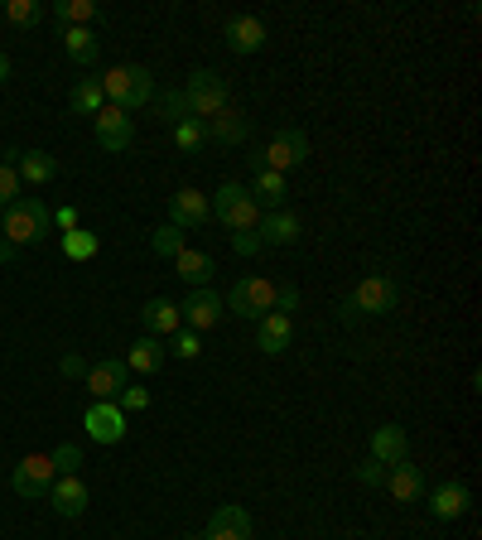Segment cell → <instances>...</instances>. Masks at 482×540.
<instances>
[{
	"label": "cell",
	"mask_w": 482,
	"mask_h": 540,
	"mask_svg": "<svg viewBox=\"0 0 482 540\" xmlns=\"http://www.w3.org/2000/svg\"><path fill=\"white\" fill-rule=\"evenodd\" d=\"M54 232V213L39 198H15L10 208H0V237L15 246H34Z\"/></svg>",
	"instance_id": "6da1fadb"
},
{
	"label": "cell",
	"mask_w": 482,
	"mask_h": 540,
	"mask_svg": "<svg viewBox=\"0 0 482 540\" xmlns=\"http://www.w3.org/2000/svg\"><path fill=\"white\" fill-rule=\"evenodd\" d=\"M102 92H107V107L140 111L145 102H155V78L140 63H116V68L102 73Z\"/></svg>",
	"instance_id": "7a4b0ae2"
},
{
	"label": "cell",
	"mask_w": 482,
	"mask_h": 540,
	"mask_svg": "<svg viewBox=\"0 0 482 540\" xmlns=\"http://www.w3.org/2000/svg\"><path fill=\"white\" fill-rule=\"evenodd\" d=\"M184 107L193 121H213L217 111L232 107V87H227V78H222L217 68H198V73L184 82Z\"/></svg>",
	"instance_id": "3957f363"
},
{
	"label": "cell",
	"mask_w": 482,
	"mask_h": 540,
	"mask_svg": "<svg viewBox=\"0 0 482 540\" xmlns=\"http://www.w3.org/2000/svg\"><path fill=\"white\" fill-rule=\"evenodd\" d=\"M396 299H401L396 295V280H386V275H367V280L348 295V304L338 309V319H343V324H357L362 314H391Z\"/></svg>",
	"instance_id": "277c9868"
},
{
	"label": "cell",
	"mask_w": 482,
	"mask_h": 540,
	"mask_svg": "<svg viewBox=\"0 0 482 540\" xmlns=\"http://www.w3.org/2000/svg\"><path fill=\"white\" fill-rule=\"evenodd\" d=\"M222 309H232L237 319H266L270 309H275V280H266V275H241L237 285L227 290V304Z\"/></svg>",
	"instance_id": "5b68a950"
},
{
	"label": "cell",
	"mask_w": 482,
	"mask_h": 540,
	"mask_svg": "<svg viewBox=\"0 0 482 540\" xmlns=\"http://www.w3.org/2000/svg\"><path fill=\"white\" fill-rule=\"evenodd\" d=\"M213 217L222 227H232V232H256L261 227V208H256V198L241 189V184H222L213 198Z\"/></svg>",
	"instance_id": "8992f818"
},
{
	"label": "cell",
	"mask_w": 482,
	"mask_h": 540,
	"mask_svg": "<svg viewBox=\"0 0 482 540\" xmlns=\"http://www.w3.org/2000/svg\"><path fill=\"white\" fill-rule=\"evenodd\" d=\"M304 160H309V135L295 131V126H285V131L270 135L266 155H261V164H266V169H275V174H285V169H299Z\"/></svg>",
	"instance_id": "52a82bcc"
},
{
	"label": "cell",
	"mask_w": 482,
	"mask_h": 540,
	"mask_svg": "<svg viewBox=\"0 0 482 540\" xmlns=\"http://www.w3.org/2000/svg\"><path fill=\"white\" fill-rule=\"evenodd\" d=\"M82 430H87V439H97V444H121L126 439V410L116 401H92L87 415H82Z\"/></svg>",
	"instance_id": "ba28073f"
},
{
	"label": "cell",
	"mask_w": 482,
	"mask_h": 540,
	"mask_svg": "<svg viewBox=\"0 0 482 540\" xmlns=\"http://www.w3.org/2000/svg\"><path fill=\"white\" fill-rule=\"evenodd\" d=\"M54 459L49 454H29L20 468H15V478H10V487L25 497V502H39V497H49V487H54Z\"/></svg>",
	"instance_id": "9c48e42d"
},
{
	"label": "cell",
	"mask_w": 482,
	"mask_h": 540,
	"mask_svg": "<svg viewBox=\"0 0 482 540\" xmlns=\"http://www.w3.org/2000/svg\"><path fill=\"white\" fill-rule=\"evenodd\" d=\"M131 140H135L131 111H121V107H102V111H97V145H102L107 155L131 150Z\"/></svg>",
	"instance_id": "30bf717a"
},
{
	"label": "cell",
	"mask_w": 482,
	"mask_h": 540,
	"mask_svg": "<svg viewBox=\"0 0 482 540\" xmlns=\"http://www.w3.org/2000/svg\"><path fill=\"white\" fill-rule=\"evenodd\" d=\"M126 377H131V372H126V362H121V357H107V362H92L82 381H87L92 401H116V396L126 391Z\"/></svg>",
	"instance_id": "8fae6325"
},
{
	"label": "cell",
	"mask_w": 482,
	"mask_h": 540,
	"mask_svg": "<svg viewBox=\"0 0 482 540\" xmlns=\"http://www.w3.org/2000/svg\"><path fill=\"white\" fill-rule=\"evenodd\" d=\"M213 217V203H208V193L198 189H179L169 198V222L179 227V232H193V227H203Z\"/></svg>",
	"instance_id": "7c38bea8"
},
{
	"label": "cell",
	"mask_w": 482,
	"mask_h": 540,
	"mask_svg": "<svg viewBox=\"0 0 482 540\" xmlns=\"http://www.w3.org/2000/svg\"><path fill=\"white\" fill-rule=\"evenodd\" d=\"M367 444H372V459L381 463V468H396V463H410V434H405L401 425H376Z\"/></svg>",
	"instance_id": "4fadbf2b"
},
{
	"label": "cell",
	"mask_w": 482,
	"mask_h": 540,
	"mask_svg": "<svg viewBox=\"0 0 482 540\" xmlns=\"http://www.w3.org/2000/svg\"><path fill=\"white\" fill-rule=\"evenodd\" d=\"M222 39H227L232 54H261L266 25H261V15H232V20L222 25Z\"/></svg>",
	"instance_id": "5bb4252c"
},
{
	"label": "cell",
	"mask_w": 482,
	"mask_h": 540,
	"mask_svg": "<svg viewBox=\"0 0 482 540\" xmlns=\"http://www.w3.org/2000/svg\"><path fill=\"white\" fill-rule=\"evenodd\" d=\"M179 314H184V328H193V333L217 328L222 324V295H213V290H193V295L179 304Z\"/></svg>",
	"instance_id": "9a60e30c"
},
{
	"label": "cell",
	"mask_w": 482,
	"mask_h": 540,
	"mask_svg": "<svg viewBox=\"0 0 482 540\" xmlns=\"http://www.w3.org/2000/svg\"><path fill=\"white\" fill-rule=\"evenodd\" d=\"M290 343H295V319L290 314H275L270 309L266 319H256V348L266 352V357H280Z\"/></svg>",
	"instance_id": "2e32d148"
},
{
	"label": "cell",
	"mask_w": 482,
	"mask_h": 540,
	"mask_svg": "<svg viewBox=\"0 0 482 540\" xmlns=\"http://www.w3.org/2000/svg\"><path fill=\"white\" fill-rule=\"evenodd\" d=\"M10 164H15V174H20V184L29 189H39V184H54L58 179V160L54 155H44V150H10Z\"/></svg>",
	"instance_id": "e0dca14e"
},
{
	"label": "cell",
	"mask_w": 482,
	"mask_h": 540,
	"mask_svg": "<svg viewBox=\"0 0 482 540\" xmlns=\"http://www.w3.org/2000/svg\"><path fill=\"white\" fill-rule=\"evenodd\" d=\"M468 512H473V492L463 483H444L429 492V516L434 521H458V516H468Z\"/></svg>",
	"instance_id": "ac0fdd59"
},
{
	"label": "cell",
	"mask_w": 482,
	"mask_h": 540,
	"mask_svg": "<svg viewBox=\"0 0 482 540\" xmlns=\"http://www.w3.org/2000/svg\"><path fill=\"white\" fill-rule=\"evenodd\" d=\"M251 174H256V179H251V198H256V208H261V213H280V208H285V198H290V189H285V174H275V169H266V164H261V169H251Z\"/></svg>",
	"instance_id": "d6986e66"
},
{
	"label": "cell",
	"mask_w": 482,
	"mask_h": 540,
	"mask_svg": "<svg viewBox=\"0 0 482 540\" xmlns=\"http://www.w3.org/2000/svg\"><path fill=\"white\" fill-rule=\"evenodd\" d=\"M140 324H145L150 338H169V333H179V328H184V314H179V304H174V299H145Z\"/></svg>",
	"instance_id": "ffe728a7"
},
{
	"label": "cell",
	"mask_w": 482,
	"mask_h": 540,
	"mask_svg": "<svg viewBox=\"0 0 482 540\" xmlns=\"http://www.w3.org/2000/svg\"><path fill=\"white\" fill-rule=\"evenodd\" d=\"M208 540H251V512L246 507H217L208 516Z\"/></svg>",
	"instance_id": "44dd1931"
},
{
	"label": "cell",
	"mask_w": 482,
	"mask_h": 540,
	"mask_svg": "<svg viewBox=\"0 0 482 540\" xmlns=\"http://www.w3.org/2000/svg\"><path fill=\"white\" fill-rule=\"evenodd\" d=\"M299 232H304V227H299V217L285 213V208H280V213H266V217H261V227H256L261 246H295Z\"/></svg>",
	"instance_id": "7402d4cb"
},
{
	"label": "cell",
	"mask_w": 482,
	"mask_h": 540,
	"mask_svg": "<svg viewBox=\"0 0 482 540\" xmlns=\"http://www.w3.org/2000/svg\"><path fill=\"white\" fill-rule=\"evenodd\" d=\"M386 492L396 502H420L425 497V473L415 463H396V468H386Z\"/></svg>",
	"instance_id": "603a6c76"
},
{
	"label": "cell",
	"mask_w": 482,
	"mask_h": 540,
	"mask_svg": "<svg viewBox=\"0 0 482 540\" xmlns=\"http://www.w3.org/2000/svg\"><path fill=\"white\" fill-rule=\"evenodd\" d=\"M164 357H169V348H164L160 338H135L131 352H126V372H140V377H150V372H160L164 367Z\"/></svg>",
	"instance_id": "cb8c5ba5"
},
{
	"label": "cell",
	"mask_w": 482,
	"mask_h": 540,
	"mask_svg": "<svg viewBox=\"0 0 482 540\" xmlns=\"http://www.w3.org/2000/svg\"><path fill=\"white\" fill-rule=\"evenodd\" d=\"M49 502H54L58 516H82V512H87V487H82L78 473H73V478H54V487H49Z\"/></svg>",
	"instance_id": "d4e9b609"
},
{
	"label": "cell",
	"mask_w": 482,
	"mask_h": 540,
	"mask_svg": "<svg viewBox=\"0 0 482 540\" xmlns=\"http://www.w3.org/2000/svg\"><path fill=\"white\" fill-rule=\"evenodd\" d=\"M203 131H208V140H217V145H241L246 131H251V121H246L237 107H227V111H217L213 121H203Z\"/></svg>",
	"instance_id": "484cf974"
},
{
	"label": "cell",
	"mask_w": 482,
	"mask_h": 540,
	"mask_svg": "<svg viewBox=\"0 0 482 540\" xmlns=\"http://www.w3.org/2000/svg\"><path fill=\"white\" fill-rule=\"evenodd\" d=\"M63 49H68L73 63L92 68L102 58V39H97V29H63Z\"/></svg>",
	"instance_id": "4316f807"
},
{
	"label": "cell",
	"mask_w": 482,
	"mask_h": 540,
	"mask_svg": "<svg viewBox=\"0 0 482 540\" xmlns=\"http://www.w3.org/2000/svg\"><path fill=\"white\" fill-rule=\"evenodd\" d=\"M174 270H179V275H184L188 285H198V290H203V285H208V280H213L217 261H213V256H203V251H193V246H184V251H179V256H174Z\"/></svg>",
	"instance_id": "83f0119b"
},
{
	"label": "cell",
	"mask_w": 482,
	"mask_h": 540,
	"mask_svg": "<svg viewBox=\"0 0 482 540\" xmlns=\"http://www.w3.org/2000/svg\"><path fill=\"white\" fill-rule=\"evenodd\" d=\"M54 20L63 29H92L97 5H92V0H54Z\"/></svg>",
	"instance_id": "f1b7e54d"
},
{
	"label": "cell",
	"mask_w": 482,
	"mask_h": 540,
	"mask_svg": "<svg viewBox=\"0 0 482 540\" xmlns=\"http://www.w3.org/2000/svg\"><path fill=\"white\" fill-rule=\"evenodd\" d=\"M68 107L78 111V116H97V111L107 107V92H102V78H82L73 87V97H68Z\"/></svg>",
	"instance_id": "f546056e"
},
{
	"label": "cell",
	"mask_w": 482,
	"mask_h": 540,
	"mask_svg": "<svg viewBox=\"0 0 482 540\" xmlns=\"http://www.w3.org/2000/svg\"><path fill=\"white\" fill-rule=\"evenodd\" d=\"M174 145H179L184 155H193V150H203V145H208V131H203V121H193V116H184V121L174 126Z\"/></svg>",
	"instance_id": "4dcf8cb0"
},
{
	"label": "cell",
	"mask_w": 482,
	"mask_h": 540,
	"mask_svg": "<svg viewBox=\"0 0 482 540\" xmlns=\"http://www.w3.org/2000/svg\"><path fill=\"white\" fill-rule=\"evenodd\" d=\"M5 20L20 25V29H34L44 20V5H39V0H10V5H5Z\"/></svg>",
	"instance_id": "1f68e13d"
},
{
	"label": "cell",
	"mask_w": 482,
	"mask_h": 540,
	"mask_svg": "<svg viewBox=\"0 0 482 540\" xmlns=\"http://www.w3.org/2000/svg\"><path fill=\"white\" fill-rule=\"evenodd\" d=\"M150 246H155V256H169V261H174V256L184 251V232H179L174 222H164V227H155V237H150Z\"/></svg>",
	"instance_id": "d6a6232c"
},
{
	"label": "cell",
	"mask_w": 482,
	"mask_h": 540,
	"mask_svg": "<svg viewBox=\"0 0 482 540\" xmlns=\"http://www.w3.org/2000/svg\"><path fill=\"white\" fill-rule=\"evenodd\" d=\"M49 459H54V473H58V478H73V473L82 468V444H68V439H63V444H58Z\"/></svg>",
	"instance_id": "836d02e7"
},
{
	"label": "cell",
	"mask_w": 482,
	"mask_h": 540,
	"mask_svg": "<svg viewBox=\"0 0 482 540\" xmlns=\"http://www.w3.org/2000/svg\"><path fill=\"white\" fill-rule=\"evenodd\" d=\"M63 256L92 261V256H97V237H92V232H63Z\"/></svg>",
	"instance_id": "e575fe53"
},
{
	"label": "cell",
	"mask_w": 482,
	"mask_h": 540,
	"mask_svg": "<svg viewBox=\"0 0 482 540\" xmlns=\"http://www.w3.org/2000/svg\"><path fill=\"white\" fill-rule=\"evenodd\" d=\"M169 352L184 357V362H193V357H203V338H198L193 328H179V333H169Z\"/></svg>",
	"instance_id": "d590c367"
},
{
	"label": "cell",
	"mask_w": 482,
	"mask_h": 540,
	"mask_svg": "<svg viewBox=\"0 0 482 540\" xmlns=\"http://www.w3.org/2000/svg\"><path fill=\"white\" fill-rule=\"evenodd\" d=\"M160 116L169 121V126H179L188 116V107H184V87H169V92H160Z\"/></svg>",
	"instance_id": "8d00e7d4"
},
{
	"label": "cell",
	"mask_w": 482,
	"mask_h": 540,
	"mask_svg": "<svg viewBox=\"0 0 482 540\" xmlns=\"http://www.w3.org/2000/svg\"><path fill=\"white\" fill-rule=\"evenodd\" d=\"M20 189H25V184H20L15 164H10V160H0V208H10V203L20 198Z\"/></svg>",
	"instance_id": "74e56055"
},
{
	"label": "cell",
	"mask_w": 482,
	"mask_h": 540,
	"mask_svg": "<svg viewBox=\"0 0 482 540\" xmlns=\"http://www.w3.org/2000/svg\"><path fill=\"white\" fill-rule=\"evenodd\" d=\"M290 309H299V285H275V314H290Z\"/></svg>",
	"instance_id": "f35d334b"
},
{
	"label": "cell",
	"mask_w": 482,
	"mask_h": 540,
	"mask_svg": "<svg viewBox=\"0 0 482 540\" xmlns=\"http://www.w3.org/2000/svg\"><path fill=\"white\" fill-rule=\"evenodd\" d=\"M116 405H121V410H145V405H150V391H145V386H126V391L116 396Z\"/></svg>",
	"instance_id": "ab89813d"
},
{
	"label": "cell",
	"mask_w": 482,
	"mask_h": 540,
	"mask_svg": "<svg viewBox=\"0 0 482 540\" xmlns=\"http://www.w3.org/2000/svg\"><path fill=\"white\" fill-rule=\"evenodd\" d=\"M357 483H367V487H381L386 483V468L376 459H367V463H357Z\"/></svg>",
	"instance_id": "60d3db41"
},
{
	"label": "cell",
	"mask_w": 482,
	"mask_h": 540,
	"mask_svg": "<svg viewBox=\"0 0 482 540\" xmlns=\"http://www.w3.org/2000/svg\"><path fill=\"white\" fill-rule=\"evenodd\" d=\"M232 251H237V256H256V251H261V237H256V232H232Z\"/></svg>",
	"instance_id": "b9f144b4"
},
{
	"label": "cell",
	"mask_w": 482,
	"mask_h": 540,
	"mask_svg": "<svg viewBox=\"0 0 482 540\" xmlns=\"http://www.w3.org/2000/svg\"><path fill=\"white\" fill-rule=\"evenodd\" d=\"M58 372L68 381H78V377H87V362H82L78 352H68V357H58Z\"/></svg>",
	"instance_id": "7bdbcfd3"
},
{
	"label": "cell",
	"mask_w": 482,
	"mask_h": 540,
	"mask_svg": "<svg viewBox=\"0 0 482 540\" xmlns=\"http://www.w3.org/2000/svg\"><path fill=\"white\" fill-rule=\"evenodd\" d=\"M54 227H58V232H78V208H58Z\"/></svg>",
	"instance_id": "ee69618b"
},
{
	"label": "cell",
	"mask_w": 482,
	"mask_h": 540,
	"mask_svg": "<svg viewBox=\"0 0 482 540\" xmlns=\"http://www.w3.org/2000/svg\"><path fill=\"white\" fill-rule=\"evenodd\" d=\"M15 251H20V246H15V242H5V237H0V261H15Z\"/></svg>",
	"instance_id": "f6af8a7d"
},
{
	"label": "cell",
	"mask_w": 482,
	"mask_h": 540,
	"mask_svg": "<svg viewBox=\"0 0 482 540\" xmlns=\"http://www.w3.org/2000/svg\"><path fill=\"white\" fill-rule=\"evenodd\" d=\"M5 78H10V58L0 54V82H5Z\"/></svg>",
	"instance_id": "bcb514c9"
},
{
	"label": "cell",
	"mask_w": 482,
	"mask_h": 540,
	"mask_svg": "<svg viewBox=\"0 0 482 540\" xmlns=\"http://www.w3.org/2000/svg\"><path fill=\"white\" fill-rule=\"evenodd\" d=\"M184 540H208V536H203V531H198V536H184Z\"/></svg>",
	"instance_id": "7dc6e473"
}]
</instances>
